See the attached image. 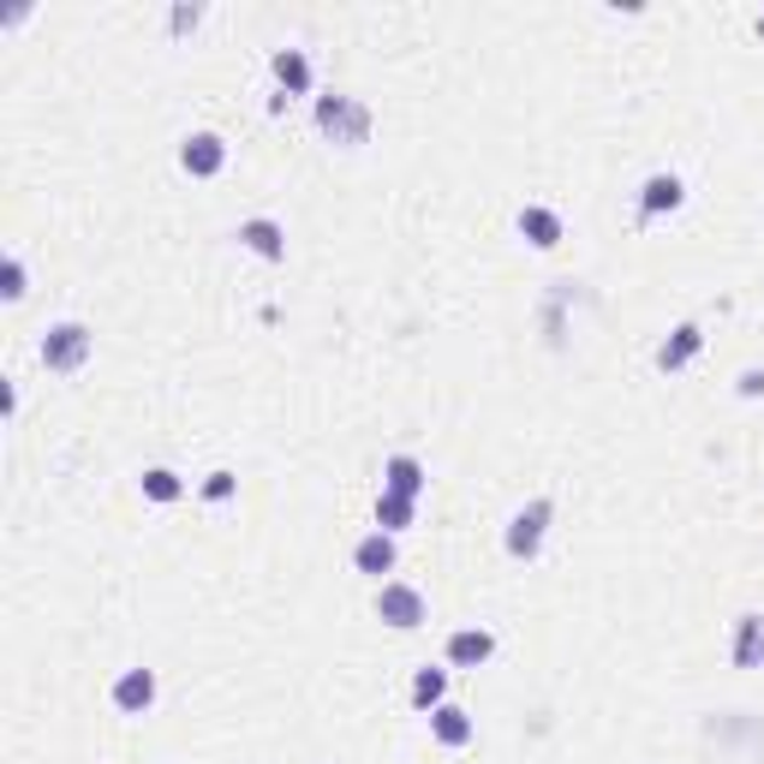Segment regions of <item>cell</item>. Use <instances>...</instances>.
Listing matches in <instances>:
<instances>
[{"label":"cell","mask_w":764,"mask_h":764,"mask_svg":"<svg viewBox=\"0 0 764 764\" xmlns=\"http://www.w3.org/2000/svg\"><path fill=\"white\" fill-rule=\"evenodd\" d=\"M376 526H382V532H406V526H413V502H406V496H389V490H382V496H376Z\"/></svg>","instance_id":"e0dca14e"},{"label":"cell","mask_w":764,"mask_h":764,"mask_svg":"<svg viewBox=\"0 0 764 764\" xmlns=\"http://www.w3.org/2000/svg\"><path fill=\"white\" fill-rule=\"evenodd\" d=\"M240 245H252V252H257V257H269V263H282V257H287V233H282V222H269V215L245 222V227H240Z\"/></svg>","instance_id":"30bf717a"},{"label":"cell","mask_w":764,"mask_h":764,"mask_svg":"<svg viewBox=\"0 0 764 764\" xmlns=\"http://www.w3.org/2000/svg\"><path fill=\"white\" fill-rule=\"evenodd\" d=\"M664 210H681V180L675 173H651L639 191V215H664Z\"/></svg>","instance_id":"4fadbf2b"},{"label":"cell","mask_w":764,"mask_h":764,"mask_svg":"<svg viewBox=\"0 0 764 764\" xmlns=\"http://www.w3.org/2000/svg\"><path fill=\"white\" fill-rule=\"evenodd\" d=\"M114 704H120L126 717L150 711V704H156V675L150 669H126L120 681H114Z\"/></svg>","instance_id":"8992f818"},{"label":"cell","mask_w":764,"mask_h":764,"mask_svg":"<svg viewBox=\"0 0 764 764\" xmlns=\"http://www.w3.org/2000/svg\"><path fill=\"white\" fill-rule=\"evenodd\" d=\"M275 84H282L287 96H305L311 91V61H305L299 49H282L275 54Z\"/></svg>","instance_id":"2e32d148"},{"label":"cell","mask_w":764,"mask_h":764,"mask_svg":"<svg viewBox=\"0 0 764 764\" xmlns=\"http://www.w3.org/2000/svg\"><path fill=\"white\" fill-rule=\"evenodd\" d=\"M352 567H359V573H376V580H382V573L394 567V538H389V532H371V538L359 543V550H352Z\"/></svg>","instance_id":"5bb4252c"},{"label":"cell","mask_w":764,"mask_h":764,"mask_svg":"<svg viewBox=\"0 0 764 764\" xmlns=\"http://www.w3.org/2000/svg\"><path fill=\"white\" fill-rule=\"evenodd\" d=\"M704 347V335H699V322H681V329L669 335L664 347H657V371H681L687 359H693V352Z\"/></svg>","instance_id":"8fae6325"},{"label":"cell","mask_w":764,"mask_h":764,"mask_svg":"<svg viewBox=\"0 0 764 764\" xmlns=\"http://www.w3.org/2000/svg\"><path fill=\"white\" fill-rule=\"evenodd\" d=\"M376 615L389 627H418L424 622V592H413V585H382V592H376Z\"/></svg>","instance_id":"5b68a950"},{"label":"cell","mask_w":764,"mask_h":764,"mask_svg":"<svg viewBox=\"0 0 764 764\" xmlns=\"http://www.w3.org/2000/svg\"><path fill=\"white\" fill-rule=\"evenodd\" d=\"M382 490H389V496H406V502H418V496H424V466L413 460V454H394V460L382 466Z\"/></svg>","instance_id":"52a82bcc"},{"label":"cell","mask_w":764,"mask_h":764,"mask_svg":"<svg viewBox=\"0 0 764 764\" xmlns=\"http://www.w3.org/2000/svg\"><path fill=\"white\" fill-rule=\"evenodd\" d=\"M0 282H7V287H0V293H7V299H24V263H19V257H7V269H0Z\"/></svg>","instance_id":"ffe728a7"},{"label":"cell","mask_w":764,"mask_h":764,"mask_svg":"<svg viewBox=\"0 0 764 764\" xmlns=\"http://www.w3.org/2000/svg\"><path fill=\"white\" fill-rule=\"evenodd\" d=\"M91 347H96V335L84 329V322H54L49 335H42V364H49V371H78L84 359H91Z\"/></svg>","instance_id":"7a4b0ae2"},{"label":"cell","mask_w":764,"mask_h":764,"mask_svg":"<svg viewBox=\"0 0 764 764\" xmlns=\"http://www.w3.org/2000/svg\"><path fill=\"white\" fill-rule=\"evenodd\" d=\"M317 126H322V138H335V144H364L371 138V108L352 102V96H322Z\"/></svg>","instance_id":"6da1fadb"},{"label":"cell","mask_w":764,"mask_h":764,"mask_svg":"<svg viewBox=\"0 0 764 764\" xmlns=\"http://www.w3.org/2000/svg\"><path fill=\"white\" fill-rule=\"evenodd\" d=\"M520 233L538 245V252H550V245H562V215H555V210H538V203H526V210H520Z\"/></svg>","instance_id":"7c38bea8"},{"label":"cell","mask_w":764,"mask_h":764,"mask_svg":"<svg viewBox=\"0 0 764 764\" xmlns=\"http://www.w3.org/2000/svg\"><path fill=\"white\" fill-rule=\"evenodd\" d=\"M734 669H764V615L734 622Z\"/></svg>","instance_id":"9c48e42d"},{"label":"cell","mask_w":764,"mask_h":764,"mask_svg":"<svg viewBox=\"0 0 764 764\" xmlns=\"http://www.w3.org/2000/svg\"><path fill=\"white\" fill-rule=\"evenodd\" d=\"M144 496H150V502H180L185 496V484L168 473V466H150V473H144Z\"/></svg>","instance_id":"ac0fdd59"},{"label":"cell","mask_w":764,"mask_h":764,"mask_svg":"<svg viewBox=\"0 0 764 764\" xmlns=\"http://www.w3.org/2000/svg\"><path fill=\"white\" fill-rule=\"evenodd\" d=\"M550 502H543V496H538V502H526L520 513H513V520H508V555H520V562H532V555H538V543H543V526H550Z\"/></svg>","instance_id":"3957f363"},{"label":"cell","mask_w":764,"mask_h":764,"mask_svg":"<svg viewBox=\"0 0 764 764\" xmlns=\"http://www.w3.org/2000/svg\"><path fill=\"white\" fill-rule=\"evenodd\" d=\"M490 651H496V639L484 634V627L448 634V664H454V669H478V664H490Z\"/></svg>","instance_id":"ba28073f"},{"label":"cell","mask_w":764,"mask_h":764,"mask_svg":"<svg viewBox=\"0 0 764 764\" xmlns=\"http://www.w3.org/2000/svg\"><path fill=\"white\" fill-rule=\"evenodd\" d=\"M431 729H436V741H443V746H466V741H473V717H466L460 704H436Z\"/></svg>","instance_id":"9a60e30c"},{"label":"cell","mask_w":764,"mask_h":764,"mask_svg":"<svg viewBox=\"0 0 764 764\" xmlns=\"http://www.w3.org/2000/svg\"><path fill=\"white\" fill-rule=\"evenodd\" d=\"M203 496H210V502H227V496H233V473H210V478H203Z\"/></svg>","instance_id":"44dd1931"},{"label":"cell","mask_w":764,"mask_h":764,"mask_svg":"<svg viewBox=\"0 0 764 764\" xmlns=\"http://www.w3.org/2000/svg\"><path fill=\"white\" fill-rule=\"evenodd\" d=\"M741 394H764V371H746L741 376Z\"/></svg>","instance_id":"7402d4cb"},{"label":"cell","mask_w":764,"mask_h":764,"mask_svg":"<svg viewBox=\"0 0 764 764\" xmlns=\"http://www.w3.org/2000/svg\"><path fill=\"white\" fill-rule=\"evenodd\" d=\"M227 161V144L215 138V131H191V138L180 144V168L191 173V180H215Z\"/></svg>","instance_id":"277c9868"},{"label":"cell","mask_w":764,"mask_h":764,"mask_svg":"<svg viewBox=\"0 0 764 764\" xmlns=\"http://www.w3.org/2000/svg\"><path fill=\"white\" fill-rule=\"evenodd\" d=\"M443 693H448V675H443V669H418L413 699L424 704V711H436V704H443Z\"/></svg>","instance_id":"d6986e66"},{"label":"cell","mask_w":764,"mask_h":764,"mask_svg":"<svg viewBox=\"0 0 764 764\" xmlns=\"http://www.w3.org/2000/svg\"><path fill=\"white\" fill-rule=\"evenodd\" d=\"M758 36H764V19H758Z\"/></svg>","instance_id":"603a6c76"}]
</instances>
